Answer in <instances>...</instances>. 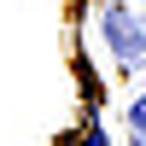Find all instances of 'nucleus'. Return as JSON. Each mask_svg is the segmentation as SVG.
Wrapping results in <instances>:
<instances>
[{
	"label": "nucleus",
	"mask_w": 146,
	"mask_h": 146,
	"mask_svg": "<svg viewBox=\"0 0 146 146\" xmlns=\"http://www.w3.org/2000/svg\"><path fill=\"white\" fill-rule=\"evenodd\" d=\"M105 35H111V53L123 58V64H140V58H146V35H140V23L129 18L123 6L105 12Z\"/></svg>",
	"instance_id": "obj_1"
},
{
	"label": "nucleus",
	"mask_w": 146,
	"mask_h": 146,
	"mask_svg": "<svg viewBox=\"0 0 146 146\" xmlns=\"http://www.w3.org/2000/svg\"><path fill=\"white\" fill-rule=\"evenodd\" d=\"M129 129L146 140V94H135V100H129Z\"/></svg>",
	"instance_id": "obj_2"
},
{
	"label": "nucleus",
	"mask_w": 146,
	"mask_h": 146,
	"mask_svg": "<svg viewBox=\"0 0 146 146\" xmlns=\"http://www.w3.org/2000/svg\"><path fill=\"white\" fill-rule=\"evenodd\" d=\"M82 146H105V129H100V123H88V135H82Z\"/></svg>",
	"instance_id": "obj_3"
}]
</instances>
